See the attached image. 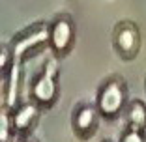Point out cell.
<instances>
[{"label":"cell","instance_id":"obj_5","mask_svg":"<svg viewBox=\"0 0 146 142\" xmlns=\"http://www.w3.org/2000/svg\"><path fill=\"white\" fill-rule=\"evenodd\" d=\"M142 45V36L141 28L133 21H118L112 28V49L122 60L131 62L135 60L141 52Z\"/></svg>","mask_w":146,"mask_h":142},{"label":"cell","instance_id":"obj_9","mask_svg":"<svg viewBox=\"0 0 146 142\" xmlns=\"http://www.w3.org/2000/svg\"><path fill=\"white\" fill-rule=\"evenodd\" d=\"M17 137L13 129V120H11V107L0 103V142H13Z\"/></svg>","mask_w":146,"mask_h":142},{"label":"cell","instance_id":"obj_1","mask_svg":"<svg viewBox=\"0 0 146 142\" xmlns=\"http://www.w3.org/2000/svg\"><path fill=\"white\" fill-rule=\"evenodd\" d=\"M129 103L127 82L120 75H109L101 81L96 92L94 105L101 118L107 122H116L120 116H124V110Z\"/></svg>","mask_w":146,"mask_h":142},{"label":"cell","instance_id":"obj_13","mask_svg":"<svg viewBox=\"0 0 146 142\" xmlns=\"http://www.w3.org/2000/svg\"><path fill=\"white\" fill-rule=\"evenodd\" d=\"M101 142H112V140H111V138H103V140H101Z\"/></svg>","mask_w":146,"mask_h":142},{"label":"cell","instance_id":"obj_4","mask_svg":"<svg viewBox=\"0 0 146 142\" xmlns=\"http://www.w3.org/2000/svg\"><path fill=\"white\" fill-rule=\"evenodd\" d=\"M77 41V26L69 13H58L49 22V49L52 56L66 58L75 47Z\"/></svg>","mask_w":146,"mask_h":142},{"label":"cell","instance_id":"obj_6","mask_svg":"<svg viewBox=\"0 0 146 142\" xmlns=\"http://www.w3.org/2000/svg\"><path fill=\"white\" fill-rule=\"evenodd\" d=\"M99 120H101V114L98 112L94 103H88V101L77 103L71 112L73 135L79 140H90L99 129Z\"/></svg>","mask_w":146,"mask_h":142},{"label":"cell","instance_id":"obj_3","mask_svg":"<svg viewBox=\"0 0 146 142\" xmlns=\"http://www.w3.org/2000/svg\"><path fill=\"white\" fill-rule=\"evenodd\" d=\"M11 51L15 64H25L32 56L39 54L43 49H49V22H34L21 30L11 39Z\"/></svg>","mask_w":146,"mask_h":142},{"label":"cell","instance_id":"obj_2","mask_svg":"<svg viewBox=\"0 0 146 142\" xmlns=\"http://www.w3.org/2000/svg\"><path fill=\"white\" fill-rule=\"evenodd\" d=\"M60 58H49L41 65L34 79L30 81V99L36 101L43 110H49L56 105L58 95H60V84H58V75H60Z\"/></svg>","mask_w":146,"mask_h":142},{"label":"cell","instance_id":"obj_7","mask_svg":"<svg viewBox=\"0 0 146 142\" xmlns=\"http://www.w3.org/2000/svg\"><path fill=\"white\" fill-rule=\"evenodd\" d=\"M43 108L39 107L32 99H25L19 101L15 107L11 108V120H13V129L17 138L34 135V129L39 124V116H41Z\"/></svg>","mask_w":146,"mask_h":142},{"label":"cell","instance_id":"obj_11","mask_svg":"<svg viewBox=\"0 0 146 142\" xmlns=\"http://www.w3.org/2000/svg\"><path fill=\"white\" fill-rule=\"evenodd\" d=\"M118 142H146V131H141V129H133V127H127L122 131Z\"/></svg>","mask_w":146,"mask_h":142},{"label":"cell","instance_id":"obj_14","mask_svg":"<svg viewBox=\"0 0 146 142\" xmlns=\"http://www.w3.org/2000/svg\"><path fill=\"white\" fill-rule=\"evenodd\" d=\"M144 92H146V77H144Z\"/></svg>","mask_w":146,"mask_h":142},{"label":"cell","instance_id":"obj_8","mask_svg":"<svg viewBox=\"0 0 146 142\" xmlns=\"http://www.w3.org/2000/svg\"><path fill=\"white\" fill-rule=\"evenodd\" d=\"M124 120L127 127L146 131V103L142 99H129L124 110Z\"/></svg>","mask_w":146,"mask_h":142},{"label":"cell","instance_id":"obj_12","mask_svg":"<svg viewBox=\"0 0 146 142\" xmlns=\"http://www.w3.org/2000/svg\"><path fill=\"white\" fill-rule=\"evenodd\" d=\"M19 142H39V140L34 137V135H28V137H23V138H19Z\"/></svg>","mask_w":146,"mask_h":142},{"label":"cell","instance_id":"obj_10","mask_svg":"<svg viewBox=\"0 0 146 142\" xmlns=\"http://www.w3.org/2000/svg\"><path fill=\"white\" fill-rule=\"evenodd\" d=\"M15 56H13L11 45L9 43H2L0 45V69H2V79L8 77L15 69Z\"/></svg>","mask_w":146,"mask_h":142}]
</instances>
